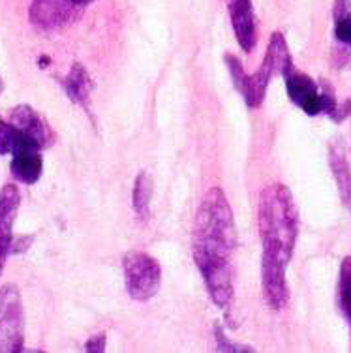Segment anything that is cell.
<instances>
[{"label":"cell","mask_w":351,"mask_h":353,"mask_svg":"<svg viewBox=\"0 0 351 353\" xmlns=\"http://www.w3.org/2000/svg\"><path fill=\"white\" fill-rule=\"evenodd\" d=\"M257 224L263 252L290 263L297 241L299 216L293 196L285 184L274 183L261 192Z\"/></svg>","instance_id":"cell-1"},{"label":"cell","mask_w":351,"mask_h":353,"mask_svg":"<svg viewBox=\"0 0 351 353\" xmlns=\"http://www.w3.org/2000/svg\"><path fill=\"white\" fill-rule=\"evenodd\" d=\"M235 216L222 188H210L197 209L192 250L231 259L235 250Z\"/></svg>","instance_id":"cell-2"},{"label":"cell","mask_w":351,"mask_h":353,"mask_svg":"<svg viewBox=\"0 0 351 353\" xmlns=\"http://www.w3.org/2000/svg\"><path fill=\"white\" fill-rule=\"evenodd\" d=\"M126 292L135 301H149L162 284V267L145 252H130L122 261Z\"/></svg>","instance_id":"cell-3"},{"label":"cell","mask_w":351,"mask_h":353,"mask_svg":"<svg viewBox=\"0 0 351 353\" xmlns=\"http://www.w3.org/2000/svg\"><path fill=\"white\" fill-rule=\"evenodd\" d=\"M194 261L201 272L210 299L220 308H228L233 301V274L231 259L194 252Z\"/></svg>","instance_id":"cell-4"},{"label":"cell","mask_w":351,"mask_h":353,"mask_svg":"<svg viewBox=\"0 0 351 353\" xmlns=\"http://www.w3.org/2000/svg\"><path fill=\"white\" fill-rule=\"evenodd\" d=\"M23 305L19 290L8 284L0 290V352H23Z\"/></svg>","instance_id":"cell-5"},{"label":"cell","mask_w":351,"mask_h":353,"mask_svg":"<svg viewBox=\"0 0 351 353\" xmlns=\"http://www.w3.org/2000/svg\"><path fill=\"white\" fill-rule=\"evenodd\" d=\"M94 0H32L28 17L34 27L41 30H54L81 17Z\"/></svg>","instance_id":"cell-6"},{"label":"cell","mask_w":351,"mask_h":353,"mask_svg":"<svg viewBox=\"0 0 351 353\" xmlns=\"http://www.w3.org/2000/svg\"><path fill=\"white\" fill-rule=\"evenodd\" d=\"M225 64H228V70H230L233 85L239 90V94L244 98V103L252 109L259 108L263 103L269 83L272 79V75H274V70H272V64L269 62V59L265 57L259 70L256 74L250 75L244 72L243 64L235 54H225Z\"/></svg>","instance_id":"cell-7"},{"label":"cell","mask_w":351,"mask_h":353,"mask_svg":"<svg viewBox=\"0 0 351 353\" xmlns=\"http://www.w3.org/2000/svg\"><path fill=\"white\" fill-rule=\"evenodd\" d=\"M285 267L288 263L269 252H263L261 258V288L270 308L282 310L290 301V290L285 280Z\"/></svg>","instance_id":"cell-8"},{"label":"cell","mask_w":351,"mask_h":353,"mask_svg":"<svg viewBox=\"0 0 351 353\" xmlns=\"http://www.w3.org/2000/svg\"><path fill=\"white\" fill-rule=\"evenodd\" d=\"M284 79L290 100L303 109L306 115L318 117L319 113H323V94L318 83L312 77L293 70Z\"/></svg>","instance_id":"cell-9"},{"label":"cell","mask_w":351,"mask_h":353,"mask_svg":"<svg viewBox=\"0 0 351 353\" xmlns=\"http://www.w3.org/2000/svg\"><path fill=\"white\" fill-rule=\"evenodd\" d=\"M231 27L244 53H252L257 43V21L252 0H225Z\"/></svg>","instance_id":"cell-10"},{"label":"cell","mask_w":351,"mask_h":353,"mask_svg":"<svg viewBox=\"0 0 351 353\" xmlns=\"http://www.w3.org/2000/svg\"><path fill=\"white\" fill-rule=\"evenodd\" d=\"M21 194L15 184H6L0 190V274L14 243V222L19 211Z\"/></svg>","instance_id":"cell-11"},{"label":"cell","mask_w":351,"mask_h":353,"mask_svg":"<svg viewBox=\"0 0 351 353\" xmlns=\"http://www.w3.org/2000/svg\"><path fill=\"white\" fill-rule=\"evenodd\" d=\"M40 147L32 139H25L19 147L12 152V175L23 184H34L40 181L43 171V160H41Z\"/></svg>","instance_id":"cell-12"},{"label":"cell","mask_w":351,"mask_h":353,"mask_svg":"<svg viewBox=\"0 0 351 353\" xmlns=\"http://www.w3.org/2000/svg\"><path fill=\"white\" fill-rule=\"evenodd\" d=\"M10 123L14 124L23 136L32 139L40 149H46L53 143V132L49 128V124L30 105H17L12 109Z\"/></svg>","instance_id":"cell-13"},{"label":"cell","mask_w":351,"mask_h":353,"mask_svg":"<svg viewBox=\"0 0 351 353\" xmlns=\"http://www.w3.org/2000/svg\"><path fill=\"white\" fill-rule=\"evenodd\" d=\"M329 163H331L332 175L338 184V192L344 205L351 211V168L345 160V152L342 145H331L329 149Z\"/></svg>","instance_id":"cell-14"},{"label":"cell","mask_w":351,"mask_h":353,"mask_svg":"<svg viewBox=\"0 0 351 353\" xmlns=\"http://www.w3.org/2000/svg\"><path fill=\"white\" fill-rule=\"evenodd\" d=\"M62 87L66 90V94L74 100L75 103H85L88 102V96H90V90H92V79H90V75L85 70L83 64H74L72 70H70V74L66 75V79L62 81Z\"/></svg>","instance_id":"cell-15"},{"label":"cell","mask_w":351,"mask_h":353,"mask_svg":"<svg viewBox=\"0 0 351 353\" xmlns=\"http://www.w3.org/2000/svg\"><path fill=\"white\" fill-rule=\"evenodd\" d=\"M265 57H267L270 64H272L274 74H280L282 77H285V75L291 74V72L295 70L290 48H288V43H285L284 34H280V32H272L269 41V49H267V54H265Z\"/></svg>","instance_id":"cell-16"},{"label":"cell","mask_w":351,"mask_h":353,"mask_svg":"<svg viewBox=\"0 0 351 353\" xmlns=\"http://www.w3.org/2000/svg\"><path fill=\"white\" fill-rule=\"evenodd\" d=\"M152 190H154V183L152 176L147 171H141L134 184V194H132V201H134L135 214L147 220L150 212V199H152Z\"/></svg>","instance_id":"cell-17"},{"label":"cell","mask_w":351,"mask_h":353,"mask_svg":"<svg viewBox=\"0 0 351 353\" xmlns=\"http://www.w3.org/2000/svg\"><path fill=\"white\" fill-rule=\"evenodd\" d=\"M332 17L337 40L351 48V0H334Z\"/></svg>","instance_id":"cell-18"},{"label":"cell","mask_w":351,"mask_h":353,"mask_svg":"<svg viewBox=\"0 0 351 353\" xmlns=\"http://www.w3.org/2000/svg\"><path fill=\"white\" fill-rule=\"evenodd\" d=\"M338 301H340V310L351 327V256L342 259V265H340Z\"/></svg>","instance_id":"cell-19"},{"label":"cell","mask_w":351,"mask_h":353,"mask_svg":"<svg viewBox=\"0 0 351 353\" xmlns=\"http://www.w3.org/2000/svg\"><path fill=\"white\" fill-rule=\"evenodd\" d=\"M27 139L12 123L0 119V154H12L21 143Z\"/></svg>","instance_id":"cell-20"},{"label":"cell","mask_w":351,"mask_h":353,"mask_svg":"<svg viewBox=\"0 0 351 353\" xmlns=\"http://www.w3.org/2000/svg\"><path fill=\"white\" fill-rule=\"evenodd\" d=\"M214 334H217L218 350H220V352H252L250 346H237V344L233 346V344H230V340L225 339V334H223V331L220 327L214 329Z\"/></svg>","instance_id":"cell-21"},{"label":"cell","mask_w":351,"mask_h":353,"mask_svg":"<svg viewBox=\"0 0 351 353\" xmlns=\"http://www.w3.org/2000/svg\"><path fill=\"white\" fill-rule=\"evenodd\" d=\"M85 350L90 353H100L106 350V334H94L92 339L87 340V344H85Z\"/></svg>","instance_id":"cell-22"},{"label":"cell","mask_w":351,"mask_h":353,"mask_svg":"<svg viewBox=\"0 0 351 353\" xmlns=\"http://www.w3.org/2000/svg\"><path fill=\"white\" fill-rule=\"evenodd\" d=\"M34 237L32 235H28L27 239H19L17 243H12V252H25L28 246L32 245Z\"/></svg>","instance_id":"cell-23"},{"label":"cell","mask_w":351,"mask_h":353,"mask_svg":"<svg viewBox=\"0 0 351 353\" xmlns=\"http://www.w3.org/2000/svg\"><path fill=\"white\" fill-rule=\"evenodd\" d=\"M2 90H4V83H2V79H0V94H2Z\"/></svg>","instance_id":"cell-24"}]
</instances>
